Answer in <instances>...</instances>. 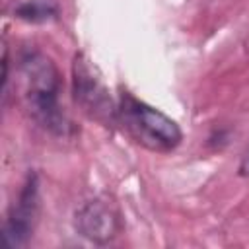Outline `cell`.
Masks as SVG:
<instances>
[{
	"instance_id": "4",
	"label": "cell",
	"mask_w": 249,
	"mask_h": 249,
	"mask_svg": "<svg viewBox=\"0 0 249 249\" xmlns=\"http://www.w3.org/2000/svg\"><path fill=\"white\" fill-rule=\"evenodd\" d=\"M37 218H39V181L35 173H29L6 214L2 228L4 247L18 249L27 245V241L33 237Z\"/></svg>"
},
{
	"instance_id": "1",
	"label": "cell",
	"mask_w": 249,
	"mask_h": 249,
	"mask_svg": "<svg viewBox=\"0 0 249 249\" xmlns=\"http://www.w3.org/2000/svg\"><path fill=\"white\" fill-rule=\"evenodd\" d=\"M21 97L31 119L47 132L66 138L74 130L60 105V74L51 56L37 49H27L19 56Z\"/></svg>"
},
{
	"instance_id": "7",
	"label": "cell",
	"mask_w": 249,
	"mask_h": 249,
	"mask_svg": "<svg viewBox=\"0 0 249 249\" xmlns=\"http://www.w3.org/2000/svg\"><path fill=\"white\" fill-rule=\"evenodd\" d=\"M239 175L241 177H249V146H247V150H245V154H243V158L239 161Z\"/></svg>"
},
{
	"instance_id": "6",
	"label": "cell",
	"mask_w": 249,
	"mask_h": 249,
	"mask_svg": "<svg viewBox=\"0 0 249 249\" xmlns=\"http://www.w3.org/2000/svg\"><path fill=\"white\" fill-rule=\"evenodd\" d=\"M6 16L27 21V23H49L60 14L56 0H2Z\"/></svg>"
},
{
	"instance_id": "3",
	"label": "cell",
	"mask_w": 249,
	"mask_h": 249,
	"mask_svg": "<svg viewBox=\"0 0 249 249\" xmlns=\"http://www.w3.org/2000/svg\"><path fill=\"white\" fill-rule=\"evenodd\" d=\"M72 93L76 105L89 119L103 126H113L119 123L117 105L113 103L95 66L84 54H76L72 62Z\"/></svg>"
},
{
	"instance_id": "2",
	"label": "cell",
	"mask_w": 249,
	"mask_h": 249,
	"mask_svg": "<svg viewBox=\"0 0 249 249\" xmlns=\"http://www.w3.org/2000/svg\"><path fill=\"white\" fill-rule=\"evenodd\" d=\"M117 121L124 126L136 144L152 152L167 154L175 150L183 140V132L171 117L128 91L121 93L119 97Z\"/></svg>"
},
{
	"instance_id": "5",
	"label": "cell",
	"mask_w": 249,
	"mask_h": 249,
	"mask_svg": "<svg viewBox=\"0 0 249 249\" xmlns=\"http://www.w3.org/2000/svg\"><path fill=\"white\" fill-rule=\"evenodd\" d=\"M74 226L82 237L93 243H109L121 230L119 214L103 198L84 202L74 214Z\"/></svg>"
}]
</instances>
